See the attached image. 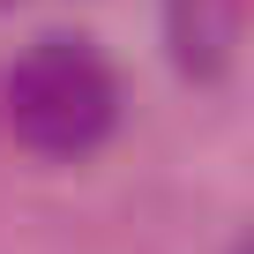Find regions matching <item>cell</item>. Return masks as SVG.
<instances>
[{
    "label": "cell",
    "mask_w": 254,
    "mask_h": 254,
    "mask_svg": "<svg viewBox=\"0 0 254 254\" xmlns=\"http://www.w3.org/2000/svg\"><path fill=\"white\" fill-rule=\"evenodd\" d=\"M0 120L38 157H90L120 120V82L97 45L38 38L30 53L0 67Z\"/></svg>",
    "instance_id": "1"
},
{
    "label": "cell",
    "mask_w": 254,
    "mask_h": 254,
    "mask_svg": "<svg viewBox=\"0 0 254 254\" xmlns=\"http://www.w3.org/2000/svg\"><path fill=\"white\" fill-rule=\"evenodd\" d=\"M165 23H172V53L194 75H217L239 45V0H165Z\"/></svg>",
    "instance_id": "2"
}]
</instances>
